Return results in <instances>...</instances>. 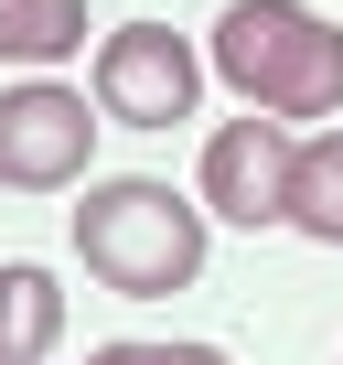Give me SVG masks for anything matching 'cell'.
<instances>
[{
    "label": "cell",
    "mask_w": 343,
    "mask_h": 365,
    "mask_svg": "<svg viewBox=\"0 0 343 365\" xmlns=\"http://www.w3.org/2000/svg\"><path fill=\"white\" fill-rule=\"evenodd\" d=\"M215 76L268 118H343V22H322L311 0H226Z\"/></svg>",
    "instance_id": "6da1fadb"
},
{
    "label": "cell",
    "mask_w": 343,
    "mask_h": 365,
    "mask_svg": "<svg viewBox=\"0 0 343 365\" xmlns=\"http://www.w3.org/2000/svg\"><path fill=\"white\" fill-rule=\"evenodd\" d=\"M75 258L118 290V301H161L204 269V205H183L172 182L150 172H118V182H86L75 205Z\"/></svg>",
    "instance_id": "7a4b0ae2"
},
{
    "label": "cell",
    "mask_w": 343,
    "mask_h": 365,
    "mask_svg": "<svg viewBox=\"0 0 343 365\" xmlns=\"http://www.w3.org/2000/svg\"><path fill=\"white\" fill-rule=\"evenodd\" d=\"M194 97H204V54L172 22H118L97 43V108L118 129H172V118H194Z\"/></svg>",
    "instance_id": "3957f363"
},
{
    "label": "cell",
    "mask_w": 343,
    "mask_h": 365,
    "mask_svg": "<svg viewBox=\"0 0 343 365\" xmlns=\"http://www.w3.org/2000/svg\"><path fill=\"white\" fill-rule=\"evenodd\" d=\"M290 172H300L290 118H268V108L226 118L204 140V215H226V226H290Z\"/></svg>",
    "instance_id": "277c9868"
},
{
    "label": "cell",
    "mask_w": 343,
    "mask_h": 365,
    "mask_svg": "<svg viewBox=\"0 0 343 365\" xmlns=\"http://www.w3.org/2000/svg\"><path fill=\"white\" fill-rule=\"evenodd\" d=\"M86 150H97V118L75 86H11L0 97V182L11 194H65V182H86Z\"/></svg>",
    "instance_id": "5b68a950"
},
{
    "label": "cell",
    "mask_w": 343,
    "mask_h": 365,
    "mask_svg": "<svg viewBox=\"0 0 343 365\" xmlns=\"http://www.w3.org/2000/svg\"><path fill=\"white\" fill-rule=\"evenodd\" d=\"M65 333V290L33 258H0V365H43Z\"/></svg>",
    "instance_id": "8992f818"
},
{
    "label": "cell",
    "mask_w": 343,
    "mask_h": 365,
    "mask_svg": "<svg viewBox=\"0 0 343 365\" xmlns=\"http://www.w3.org/2000/svg\"><path fill=\"white\" fill-rule=\"evenodd\" d=\"M290 226H300V237H322V247H343V129L300 140V172H290Z\"/></svg>",
    "instance_id": "52a82bcc"
},
{
    "label": "cell",
    "mask_w": 343,
    "mask_h": 365,
    "mask_svg": "<svg viewBox=\"0 0 343 365\" xmlns=\"http://www.w3.org/2000/svg\"><path fill=\"white\" fill-rule=\"evenodd\" d=\"M86 43V0H0V65H54Z\"/></svg>",
    "instance_id": "ba28073f"
},
{
    "label": "cell",
    "mask_w": 343,
    "mask_h": 365,
    "mask_svg": "<svg viewBox=\"0 0 343 365\" xmlns=\"http://www.w3.org/2000/svg\"><path fill=\"white\" fill-rule=\"evenodd\" d=\"M86 365H226L215 344H97Z\"/></svg>",
    "instance_id": "9c48e42d"
}]
</instances>
